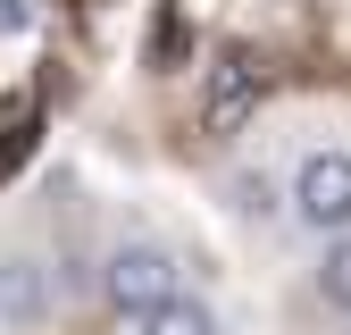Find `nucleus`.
Segmentation results:
<instances>
[{"mask_svg":"<svg viewBox=\"0 0 351 335\" xmlns=\"http://www.w3.org/2000/svg\"><path fill=\"white\" fill-rule=\"evenodd\" d=\"M34 17V0H0V34H9V25H25Z\"/></svg>","mask_w":351,"mask_h":335,"instance_id":"8","label":"nucleus"},{"mask_svg":"<svg viewBox=\"0 0 351 335\" xmlns=\"http://www.w3.org/2000/svg\"><path fill=\"white\" fill-rule=\"evenodd\" d=\"M318 293H326L335 310H351V235L326 243V260H318Z\"/></svg>","mask_w":351,"mask_h":335,"instance_id":"6","label":"nucleus"},{"mask_svg":"<svg viewBox=\"0 0 351 335\" xmlns=\"http://www.w3.org/2000/svg\"><path fill=\"white\" fill-rule=\"evenodd\" d=\"M0 319H9V327H34L42 319V268L34 260H9V268H0Z\"/></svg>","mask_w":351,"mask_h":335,"instance_id":"4","label":"nucleus"},{"mask_svg":"<svg viewBox=\"0 0 351 335\" xmlns=\"http://www.w3.org/2000/svg\"><path fill=\"white\" fill-rule=\"evenodd\" d=\"M101 285H109V302H117L125 319H151L159 302H176V260H167L159 243H117Z\"/></svg>","mask_w":351,"mask_h":335,"instance_id":"3","label":"nucleus"},{"mask_svg":"<svg viewBox=\"0 0 351 335\" xmlns=\"http://www.w3.org/2000/svg\"><path fill=\"white\" fill-rule=\"evenodd\" d=\"M293 218L318 235H351V151H310L293 176Z\"/></svg>","mask_w":351,"mask_h":335,"instance_id":"1","label":"nucleus"},{"mask_svg":"<svg viewBox=\"0 0 351 335\" xmlns=\"http://www.w3.org/2000/svg\"><path fill=\"white\" fill-rule=\"evenodd\" d=\"M259 93H268L259 59H251V51H226V59L209 67V93H201V135H209V143L243 135V126H251V109H259Z\"/></svg>","mask_w":351,"mask_h":335,"instance_id":"2","label":"nucleus"},{"mask_svg":"<svg viewBox=\"0 0 351 335\" xmlns=\"http://www.w3.org/2000/svg\"><path fill=\"white\" fill-rule=\"evenodd\" d=\"M134 335H217V319H209L201 302H184V293H176V302H159L151 319H134Z\"/></svg>","mask_w":351,"mask_h":335,"instance_id":"5","label":"nucleus"},{"mask_svg":"<svg viewBox=\"0 0 351 335\" xmlns=\"http://www.w3.org/2000/svg\"><path fill=\"white\" fill-rule=\"evenodd\" d=\"M176 59H184V17L159 9V25H151V67H176Z\"/></svg>","mask_w":351,"mask_h":335,"instance_id":"7","label":"nucleus"}]
</instances>
